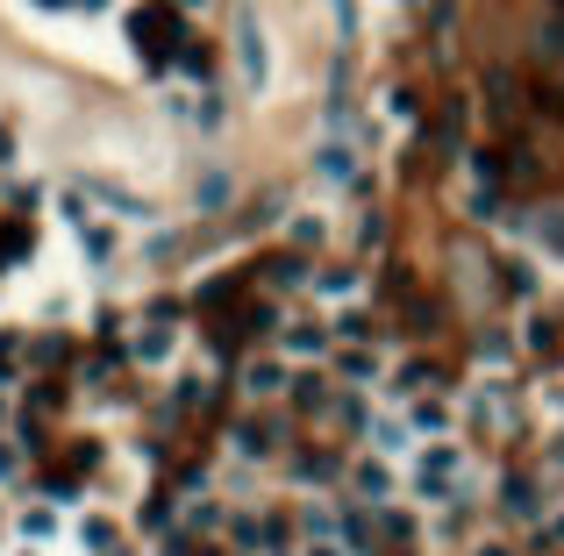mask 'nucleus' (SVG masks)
Segmentation results:
<instances>
[{
	"label": "nucleus",
	"instance_id": "1",
	"mask_svg": "<svg viewBox=\"0 0 564 556\" xmlns=\"http://www.w3.org/2000/svg\"><path fill=\"white\" fill-rule=\"evenodd\" d=\"M229 36H236V72H243V86H251V93H265V86H272V43H265V22L243 8Z\"/></svg>",
	"mask_w": 564,
	"mask_h": 556
},
{
	"label": "nucleus",
	"instance_id": "2",
	"mask_svg": "<svg viewBox=\"0 0 564 556\" xmlns=\"http://www.w3.org/2000/svg\"><path fill=\"white\" fill-rule=\"evenodd\" d=\"M464 478V456L450 450V442H436V450H422V471H414V486H422V500H444L450 486Z\"/></svg>",
	"mask_w": 564,
	"mask_h": 556
},
{
	"label": "nucleus",
	"instance_id": "3",
	"mask_svg": "<svg viewBox=\"0 0 564 556\" xmlns=\"http://www.w3.org/2000/svg\"><path fill=\"white\" fill-rule=\"evenodd\" d=\"M472 414H479V428H493V436H500V428H514L508 422V414H514L508 386H479V392H472Z\"/></svg>",
	"mask_w": 564,
	"mask_h": 556
},
{
	"label": "nucleus",
	"instance_id": "4",
	"mask_svg": "<svg viewBox=\"0 0 564 556\" xmlns=\"http://www.w3.org/2000/svg\"><path fill=\"white\" fill-rule=\"evenodd\" d=\"M315 171H322L329 185H358V151H350V143H322Z\"/></svg>",
	"mask_w": 564,
	"mask_h": 556
},
{
	"label": "nucleus",
	"instance_id": "5",
	"mask_svg": "<svg viewBox=\"0 0 564 556\" xmlns=\"http://www.w3.org/2000/svg\"><path fill=\"white\" fill-rule=\"evenodd\" d=\"M243 386H251V392H257V400H272V392H293V378H286V371H279V364H272V357H257V364H251V371H243Z\"/></svg>",
	"mask_w": 564,
	"mask_h": 556
},
{
	"label": "nucleus",
	"instance_id": "6",
	"mask_svg": "<svg viewBox=\"0 0 564 556\" xmlns=\"http://www.w3.org/2000/svg\"><path fill=\"white\" fill-rule=\"evenodd\" d=\"M171 350H179V328H165V321H157V328H143V336H137V364H165Z\"/></svg>",
	"mask_w": 564,
	"mask_h": 556
},
{
	"label": "nucleus",
	"instance_id": "7",
	"mask_svg": "<svg viewBox=\"0 0 564 556\" xmlns=\"http://www.w3.org/2000/svg\"><path fill=\"white\" fill-rule=\"evenodd\" d=\"M529 236H536V243H543V250H550V257H564V207H543V215H536V221H529Z\"/></svg>",
	"mask_w": 564,
	"mask_h": 556
},
{
	"label": "nucleus",
	"instance_id": "8",
	"mask_svg": "<svg viewBox=\"0 0 564 556\" xmlns=\"http://www.w3.org/2000/svg\"><path fill=\"white\" fill-rule=\"evenodd\" d=\"M350 486H358L364 500H386V492H394V478H386V456H372V464H358V471H350Z\"/></svg>",
	"mask_w": 564,
	"mask_h": 556
},
{
	"label": "nucleus",
	"instance_id": "9",
	"mask_svg": "<svg viewBox=\"0 0 564 556\" xmlns=\"http://www.w3.org/2000/svg\"><path fill=\"white\" fill-rule=\"evenodd\" d=\"M500 506H508L514 521H536V486L529 478H508V486H500Z\"/></svg>",
	"mask_w": 564,
	"mask_h": 556
},
{
	"label": "nucleus",
	"instance_id": "10",
	"mask_svg": "<svg viewBox=\"0 0 564 556\" xmlns=\"http://www.w3.org/2000/svg\"><path fill=\"white\" fill-rule=\"evenodd\" d=\"M286 350H293V357H322V350H329V336L315 328V321H293V328H286Z\"/></svg>",
	"mask_w": 564,
	"mask_h": 556
},
{
	"label": "nucleus",
	"instance_id": "11",
	"mask_svg": "<svg viewBox=\"0 0 564 556\" xmlns=\"http://www.w3.org/2000/svg\"><path fill=\"white\" fill-rule=\"evenodd\" d=\"M336 371H343V378H350V386H364V378H379V357H372V350H364V342H358V350H343V357H336Z\"/></svg>",
	"mask_w": 564,
	"mask_h": 556
},
{
	"label": "nucleus",
	"instance_id": "12",
	"mask_svg": "<svg viewBox=\"0 0 564 556\" xmlns=\"http://www.w3.org/2000/svg\"><path fill=\"white\" fill-rule=\"evenodd\" d=\"M57 535V514L51 506H29V514H22V542H51Z\"/></svg>",
	"mask_w": 564,
	"mask_h": 556
},
{
	"label": "nucleus",
	"instance_id": "13",
	"mask_svg": "<svg viewBox=\"0 0 564 556\" xmlns=\"http://www.w3.org/2000/svg\"><path fill=\"white\" fill-rule=\"evenodd\" d=\"M372 442H379V456H400L414 436H408V422H379V428H372Z\"/></svg>",
	"mask_w": 564,
	"mask_h": 556
},
{
	"label": "nucleus",
	"instance_id": "14",
	"mask_svg": "<svg viewBox=\"0 0 564 556\" xmlns=\"http://www.w3.org/2000/svg\"><path fill=\"white\" fill-rule=\"evenodd\" d=\"M329 422H336V428H350V436H358V428H364V406L350 400V392H343V400H329Z\"/></svg>",
	"mask_w": 564,
	"mask_h": 556
},
{
	"label": "nucleus",
	"instance_id": "15",
	"mask_svg": "<svg viewBox=\"0 0 564 556\" xmlns=\"http://www.w3.org/2000/svg\"><path fill=\"white\" fill-rule=\"evenodd\" d=\"M322 236H329V229H322V221H315V215L286 221V243H300V250H315V243H322Z\"/></svg>",
	"mask_w": 564,
	"mask_h": 556
},
{
	"label": "nucleus",
	"instance_id": "16",
	"mask_svg": "<svg viewBox=\"0 0 564 556\" xmlns=\"http://www.w3.org/2000/svg\"><path fill=\"white\" fill-rule=\"evenodd\" d=\"M236 450H243V456H265V450H272V428L243 422V428H236Z\"/></svg>",
	"mask_w": 564,
	"mask_h": 556
},
{
	"label": "nucleus",
	"instance_id": "17",
	"mask_svg": "<svg viewBox=\"0 0 564 556\" xmlns=\"http://www.w3.org/2000/svg\"><path fill=\"white\" fill-rule=\"evenodd\" d=\"M414 428H422V436H444V428H450V414H444L436 400H422V406H414Z\"/></svg>",
	"mask_w": 564,
	"mask_h": 556
},
{
	"label": "nucleus",
	"instance_id": "18",
	"mask_svg": "<svg viewBox=\"0 0 564 556\" xmlns=\"http://www.w3.org/2000/svg\"><path fill=\"white\" fill-rule=\"evenodd\" d=\"M329 471H336V464H329L322 450H308V456H300V486H329Z\"/></svg>",
	"mask_w": 564,
	"mask_h": 556
},
{
	"label": "nucleus",
	"instance_id": "19",
	"mask_svg": "<svg viewBox=\"0 0 564 556\" xmlns=\"http://www.w3.org/2000/svg\"><path fill=\"white\" fill-rule=\"evenodd\" d=\"M15 471H22V450L15 442H0V486H15Z\"/></svg>",
	"mask_w": 564,
	"mask_h": 556
},
{
	"label": "nucleus",
	"instance_id": "20",
	"mask_svg": "<svg viewBox=\"0 0 564 556\" xmlns=\"http://www.w3.org/2000/svg\"><path fill=\"white\" fill-rule=\"evenodd\" d=\"M322 293H329V300H336V293H358V271H329Z\"/></svg>",
	"mask_w": 564,
	"mask_h": 556
},
{
	"label": "nucleus",
	"instance_id": "21",
	"mask_svg": "<svg viewBox=\"0 0 564 556\" xmlns=\"http://www.w3.org/2000/svg\"><path fill=\"white\" fill-rule=\"evenodd\" d=\"M229 201V179H201V207H222Z\"/></svg>",
	"mask_w": 564,
	"mask_h": 556
},
{
	"label": "nucleus",
	"instance_id": "22",
	"mask_svg": "<svg viewBox=\"0 0 564 556\" xmlns=\"http://www.w3.org/2000/svg\"><path fill=\"white\" fill-rule=\"evenodd\" d=\"M15 350H22L15 336H0V386H8V378H15Z\"/></svg>",
	"mask_w": 564,
	"mask_h": 556
},
{
	"label": "nucleus",
	"instance_id": "23",
	"mask_svg": "<svg viewBox=\"0 0 564 556\" xmlns=\"http://www.w3.org/2000/svg\"><path fill=\"white\" fill-rule=\"evenodd\" d=\"M29 8H43V15H65V8H79V0H29Z\"/></svg>",
	"mask_w": 564,
	"mask_h": 556
},
{
	"label": "nucleus",
	"instance_id": "24",
	"mask_svg": "<svg viewBox=\"0 0 564 556\" xmlns=\"http://www.w3.org/2000/svg\"><path fill=\"white\" fill-rule=\"evenodd\" d=\"M550 464H557V471H564V428H557V436H550Z\"/></svg>",
	"mask_w": 564,
	"mask_h": 556
},
{
	"label": "nucleus",
	"instance_id": "25",
	"mask_svg": "<svg viewBox=\"0 0 564 556\" xmlns=\"http://www.w3.org/2000/svg\"><path fill=\"white\" fill-rule=\"evenodd\" d=\"M0 157H15V135H8V121H0Z\"/></svg>",
	"mask_w": 564,
	"mask_h": 556
},
{
	"label": "nucleus",
	"instance_id": "26",
	"mask_svg": "<svg viewBox=\"0 0 564 556\" xmlns=\"http://www.w3.org/2000/svg\"><path fill=\"white\" fill-rule=\"evenodd\" d=\"M550 542H564V514H557V521H550Z\"/></svg>",
	"mask_w": 564,
	"mask_h": 556
},
{
	"label": "nucleus",
	"instance_id": "27",
	"mask_svg": "<svg viewBox=\"0 0 564 556\" xmlns=\"http://www.w3.org/2000/svg\"><path fill=\"white\" fill-rule=\"evenodd\" d=\"M79 8H86V15H101V8H107V0H79Z\"/></svg>",
	"mask_w": 564,
	"mask_h": 556
},
{
	"label": "nucleus",
	"instance_id": "28",
	"mask_svg": "<svg viewBox=\"0 0 564 556\" xmlns=\"http://www.w3.org/2000/svg\"><path fill=\"white\" fill-rule=\"evenodd\" d=\"M0 428H8V400H0Z\"/></svg>",
	"mask_w": 564,
	"mask_h": 556
},
{
	"label": "nucleus",
	"instance_id": "29",
	"mask_svg": "<svg viewBox=\"0 0 564 556\" xmlns=\"http://www.w3.org/2000/svg\"><path fill=\"white\" fill-rule=\"evenodd\" d=\"M272 556H293V549H272Z\"/></svg>",
	"mask_w": 564,
	"mask_h": 556
},
{
	"label": "nucleus",
	"instance_id": "30",
	"mask_svg": "<svg viewBox=\"0 0 564 556\" xmlns=\"http://www.w3.org/2000/svg\"><path fill=\"white\" fill-rule=\"evenodd\" d=\"M400 8H414V0H400Z\"/></svg>",
	"mask_w": 564,
	"mask_h": 556
}]
</instances>
